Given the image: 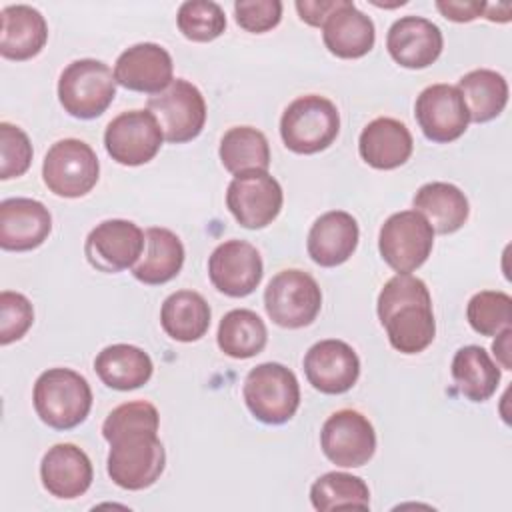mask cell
<instances>
[{"instance_id": "1", "label": "cell", "mask_w": 512, "mask_h": 512, "mask_svg": "<svg viewBox=\"0 0 512 512\" xmlns=\"http://www.w3.org/2000/svg\"><path fill=\"white\" fill-rule=\"evenodd\" d=\"M160 416L154 404L132 400L116 406L102 424L110 444L106 468L112 482L124 490L152 486L166 466V450L158 438Z\"/></svg>"}, {"instance_id": "2", "label": "cell", "mask_w": 512, "mask_h": 512, "mask_svg": "<svg viewBox=\"0 0 512 512\" xmlns=\"http://www.w3.org/2000/svg\"><path fill=\"white\" fill-rule=\"evenodd\" d=\"M376 310L394 350L418 354L432 344L436 320L424 280L412 274L392 276L378 294Z\"/></svg>"}, {"instance_id": "3", "label": "cell", "mask_w": 512, "mask_h": 512, "mask_svg": "<svg viewBox=\"0 0 512 512\" xmlns=\"http://www.w3.org/2000/svg\"><path fill=\"white\" fill-rule=\"evenodd\" d=\"M34 410L54 430H70L82 424L92 408L88 380L72 368L44 370L32 392Z\"/></svg>"}, {"instance_id": "4", "label": "cell", "mask_w": 512, "mask_h": 512, "mask_svg": "<svg viewBox=\"0 0 512 512\" xmlns=\"http://www.w3.org/2000/svg\"><path fill=\"white\" fill-rule=\"evenodd\" d=\"M340 132V112L336 104L318 94L292 100L280 118V136L288 150L296 154H316L326 150Z\"/></svg>"}, {"instance_id": "5", "label": "cell", "mask_w": 512, "mask_h": 512, "mask_svg": "<svg viewBox=\"0 0 512 512\" xmlns=\"http://www.w3.org/2000/svg\"><path fill=\"white\" fill-rule=\"evenodd\" d=\"M116 96V78L108 64L94 58L70 62L58 80V100L74 118L92 120L106 112Z\"/></svg>"}, {"instance_id": "6", "label": "cell", "mask_w": 512, "mask_h": 512, "mask_svg": "<svg viewBox=\"0 0 512 512\" xmlns=\"http://www.w3.org/2000/svg\"><path fill=\"white\" fill-rule=\"evenodd\" d=\"M242 394L250 414L264 424H284L300 406L298 378L280 362L254 366L244 380Z\"/></svg>"}, {"instance_id": "7", "label": "cell", "mask_w": 512, "mask_h": 512, "mask_svg": "<svg viewBox=\"0 0 512 512\" xmlns=\"http://www.w3.org/2000/svg\"><path fill=\"white\" fill-rule=\"evenodd\" d=\"M268 318L288 330L312 324L322 308V290L304 270L288 268L278 272L264 290Z\"/></svg>"}, {"instance_id": "8", "label": "cell", "mask_w": 512, "mask_h": 512, "mask_svg": "<svg viewBox=\"0 0 512 512\" xmlns=\"http://www.w3.org/2000/svg\"><path fill=\"white\" fill-rule=\"evenodd\" d=\"M100 176V162L90 144L64 138L50 146L42 164V180L48 190L62 198L88 194Z\"/></svg>"}, {"instance_id": "9", "label": "cell", "mask_w": 512, "mask_h": 512, "mask_svg": "<svg viewBox=\"0 0 512 512\" xmlns=\"http://www.w3.org/2000/svg\"><path fill=\"white\" fill-rule=\"evenodd\" d=\"M146 110L158 120L164 140L170 144L194 140L206 124L204 96L184 78L172 80L168 88L150 96Z\"/></svg>"}, {"instance_id": "10", "label": "cell", "mask_w": 512, "mask_h": 512, "mask_svg": "<svg viewBox=\"0 0 512 512\" xmlns=\"http://www.w3.org/2000/svg\"><path fill=\"white\" fill-rule=\"evenodd\" d=\"M432 246L434 230L416 210L396 212L380 228V256L398 274H410L420 268L428 260Z\"/></svg>"}, {"instance_id": "11", "label": "cell", "mask_w": 512, "mask_h": 512, "mask_svg": "<svg viewBox=\"0 0 512 512\" xmlns=\"http://www.w3.org/2000/svg\"><path fill=\"white\" fill-rule=\"evenodd\" d=\"M284 202L280 182L268 170L242 172L232 178L226 190V206L236 222L248 230L272 224Z\"/></svg>"}, {"instance_id": "12", "label": "cell", "mask_w": 512, "mask_h": 512, "mask_svg": "<svg viewBox=\"0 0 512 512\" xmlns=\"http://www.w3.org/2000/svg\"><path fill=\"white\" fill-rule=\"evenodd\" d=\"M320 448L336 466H364L376 452L374 426L358 410H336L320 430Z\"/></svg>"}, {"instance_id": "13", "label": "cell", "mask_w": 512, "mask_h": 512, "mask_svg": "<svg viewBox=\"0 0 512 512\" xmlns=\"http://www.w3.org/2000/svg\"><path fill=\"white\" fill-rule=\"evenodd\" d=\"M144 232L138 224L122 218L100 222L90 230L84 242V256L92 268L104 274H116L134 268L144 252Z\"/></svg>"}, {"instance_id": "14", "label": "cell", "mask_w": 512, "mask_h": 512, "mask_svg": "<svg viewBox=\"0 0 512 512\" xmlns=\"http://www.w3.org/2000/svg\"><path fill=\"white\" fill-rule=\"evenodd\" d=\"M164 142L158 120L148 110H128L110 120L104 132V146L110 158L122 166L150 162Z\"/></svg>"}, {"instance_id": "15", "label": "cell", "mask_w": 512, "mask_h": 512, "mask_svg": "<svg viewBox=\"0 0 512 512\" xmlns=\"http://www.w3.org/2000/svg\"><path fill=\"white\" fill-rule=\"evenodd\" d=\"M208 276L218 292L244 298L258 288L264 276L262 256L246 240H226L210 254Z\"/></svg>"}, {"instance_id": "16", "label": "cell", "mask_w": 512, "mask_h": 512, "mask_svg": "<svg viewBox=\"0 0 512 512\" xmlns=\"http://www.w3.org/2000/svg\"><path fill=\"white\" fill-rule=\"evenodd\" d=\"M414 116L422 134L438 144L458 140L470 122L464 98L452 84H432L420 92Z\"/></svg>"}, {"instance_id": "17", "label": "cell", "mask_w": 512, "mask_h": 512, "mask_svg": "<svg viewBox=\"0 0 512 512\" xmlns=\"http://www.w3.org/2000/svg\"><path fill=\"white\" fill-rule=\"evenodd\" d=\"M304 374L312 388L322 394H344L360 376V358L342 340H320L304 356Z\"/></svg>"}, {"instance_id": "18", "label": "cell", "mask_w": 512, "mask_h": 512, "mask_svg": "<svg viewBox=\"0 0 512 512\" xmlns=\"http://www.w3.org/2000/svg\"><path fill=\"white\" fill-rule=\"evenodd\" d=\"M172 72V56L164 46L154 42H140L126 48L114 64L116 84L152 96L170 86L174 80Z\"/></svg>"}, {"instance_id": "19", "label": "cell", "mask_w": 512, "mask_h": 512, "mask_svg": "<svg viewBox=\"0 0 512 512\" xmlns=\"http://www.w3.org/2000/svg\"><path fill=\"white\" fill-rule=\"evenodd\" d=\"M442 46L444 38L440 28L422 16H402L386 34L388 54L396 64L410 70H422L434 64Z\"/></svg>"}, {"instance_id": "20", "label": "cell", "mask_w": 512, "mask_h": 512, "mask_svg": "<svg viewBox=\"0 0 512 512\" xmlns=\"http://www.w3.org/2000/svg\"><path fill=\"white\" fill-rule=\"evenodd\" d=\"M52 232L48 208L34 198H6L0 202V246L28 252L44 244Z\"/></svg>"}, {"instance_id": "21", "label": "cell", "mask_w": 512, "mask_h": 512, "mask_svg": "<svg viewBox=\"0 0 512 512\" xmlns=\"http://www.w3.org/2000/svg\"><path fill=\"white\" fill-rule=\"evenodd\" d=\"M42 486L56 498L72 500L82 496L94 478L88 454L76 444H54L40 462Z\"/></svg>"}, {"instance_id": "22", "label": "cell", "mask_w": 512, "mask_h": 512, "mask_svg": "<svg viewBox=\"0 0 512 512\" xmlns=\"http://www.w3.org/2000/svg\"><path fill=\"white\" fill-rule=\"evenodd\" d=\"M358 238L356 218L344 210H330L316 218L308 232V256L324 268L340 266L354 254Z\"/></svg>"}, {"instance_id": "23", "label": "cell", "mask_w": 512, "mask_h": 512, "mask_svg": "<svg viewBox=\"0 0 512 512\" xmlns=\"http://www.w3.org/2000/svg\"><path fill=\"white\" fill-rule=\"evenodd\" d=\"M322 40L328 52L338 58H362L374 48V22L370 16L360 12L354 2L342 0L322 24Z\"/></svg>"}, {"instance_id": "24", "label": "cell", "mask_w": 512, "mask_h": 512, "mask_svg": "<svg viewBox=\"0 0 512 512\" xmlns=\"http://www.w3.org/2000/svg\"><path fill=\"white\" fill-rule=\"evenodd\" d=\"M414 140L404 122L396 118H374L358 138L362 160L376 170H394L412 156Z\"/></svg>"}, {"instance_id": "25", "label": "cell", "mask_w": 512, "mask_h": 512, "mask_svg": "<svg viewBox=\"0 0 512 512\" xmlns=\"http://www.w3.org/2000/svg\"><path fill=\"white\" fill-rule=\"evenodd\" d=\"M0 20V54L4 58L22 62L42 52L48 40V24L36 8L28 4L6 6Z\"/></svg>"}, {"instance_id": "26", "label": "cell", "mask_w": 512, "mask_h": 512, "mask_svg": "<svg viewBox=\"0 0 512 512\" xmlns=\"http://www.w3.org/2000/svg\"><path fill=\"white\" fill-rule=\"evenodd\" d=\"M146 244L132 274L138 282L148 286L166 284L178 276L184 264V244L168 228L152 226L144 232Z\"/></svg>"}, {"instance_id": "27", "label": "cell", "mask_w": 512, "mask_h": 512, "mask_svg": "<svg viewBox=\"0 0 512 512\" xmlns=\"http://www.w3.org/2000/svg\"><path fill=\"white\" fill-rule=\"evenodd\" d=\"M412 204L438 234H452L460 230L470 214L466 194L450 182H428L420 186Z\"/></svg>"}, {"instance_id": "28", "label": "cell", "mask_w": 512, "mask_h": 512, "mask_svg": "<svg viewBox=\"0 0 512 512\" xmlns=\"http://www.w3.org/2000/svg\"><path fill=\"white\" fill-rule=\"evenodd\" d=\"M94 370L108 388L126 392L144 386L152 378L154 364L148 352L138 346L112 344L98 352Z\"/></svg>"}, {"instance_id": "29", "label": "cell", "mask_w": 512, "mask_h": 512, "mask_svg": "<svg viewBox=\"0 0 512 512\" xmlns=\"http://www.w3.org/2000/svg\"><path fill=\"white\" fill-rule=\"evenodd\" d=\"M210 306L194 290L172 292L160 308L162 330L178 342H196L210 328Z\"/></svg>"}, {"instance_id": "30", "label": "cell", "mask_w": 512, "mask_h": 512, "mask_svg": "<svg viewBox=\"0 0 512 512\" xmlns=\"http://www.w3.org/2000/svg\"><path fill=\"white\" fill-rule=\"evenodd\" d=\"M452 378L464 398L470 402H484L500 384V368L482 346L470 344L454 354Z\"/></svg>"}, {"instance_id": "31", "label": "cell", "mask_w": 512, "mask_h": 512, "mask_svg": "<svg viewBox=\"0 0 512 512\" xmlns=\"http://www.w3.org/2000/svg\"><path fill=\"white\" fill-rule=\"evenodd\" d=\"M464 98L472 122H490L508 104V82L496 70L480 68L464 74L456 86Z\"/></svg>"}, {"instance_id": "32", "label": "cell", "mask_w": 512, "mask_h": 512, "mask_svg": "<svg viewBox=\"0 0 512 512\" xmlns=\"http://www.w3.org/2000/svg\"><path fill=\"white\" fill-rule=\"evenodd\" d=\"M216 340L218 348L226 356L246 360L264 350L268 342V330L256 312L248 308H236L222 316Z\"/></svg>"}, {"instance_id": "33", "label": "cell", "mask_w": 512, "mask_h": 512, "mask_svg": "<svg viewBox=\"0 0 512 512\" xmlns=\"http://www.w3.org/2000/svg\"><path fill=\"white\" fill-rule=\"evenodd\" d=\"M220 162L230 174L268 170L270 146L266 136L252 126H234L220 140Z\"/></svg>"}, {"instance_id": "34", "label": "cell", "mask_w": 512, "mask_h": 512, "mask_svg": "<svg viewBox=\"0 0 512 512\" xmlns=\"http://www.w3.org/2000/svg\"><path fill=\"white\" fill-rule=\"evenodd\" d=\"M310 502L318 512L330 510H368L370 490L358 476L346 472H326L314 480L310 488Z\"/></svg>"}, {"instance_id": "35", "label": "cell", "mask_w": 512, "mask_h": 512, "mask_svg": "<svg viewBox=\"0 0 512 512\" xmlns=\"http://www.w3.org/2000/svg\"><path fill=\"white\" fill-rule=\"evenodd\" d=\"M466 318L474 332L482 336H496L510 328L512 298L502 290H482L468 300Z\"/></svg>"}, {"instance_id": "36", "label": "cell", "mask_w": 512, "mask_h": 512, "mask_svg": "<svg viewBox=\"0 0 512 512\" xmlns=\"http://www.w3.org/2000/svg\"><path fill=\"white\" fill-rule=\"evenodd\" d=\"M178 30L192 42H212L226 30V14L212 0H188L176 16Z\"/></svg>"}, {"instance_id": "37", "label": "cell", "mask_w": 512, "mask_h": 512, "mask_svg": "<svg viewBox=\"0 0 512 512\" xmlns=\"http://www.w3.org/2000/svg\"><path fill=\"white\" fill-rule=\"evenodd\" d=\"M32 162V144L28 134L10 124L0 122V178L10 180L22 176Z\"/></svg>"}, {"instance_id": "38", "label": "cell", "mask_w": 512, "mask_h": 512, "mask_svg": "<svg viewBox=\"0 0 512 512\" xmlns=\"http://www.w3.org/2000/svg\"><path fill=\"white\" fill-rule=\"evenodd\" d=\"M34 322V308L30 300L12 290L0 292V344L20 340Z\"/></svg>"}, {"instance_id": "39", "label": "cell", "mask_w": 512, "mask_h": 512, "mask_svg": "<svg viewBox=\"0 0 512 512\" xmlns=\"http://www.w3.org/2000/svg\"><path fill=\"white\" fill-rule=\"evenodd\" d=\"M234 14L240 28L252 34H262L276 28L282 20L280 0H238Z\"/></svg>"}, {"instance_id": "40", "label": "cell", "mask_w": 512, "mask_h": 512, "mask_svg": "<svg viewBox=\"0 0 512 512\" xmlns=\"http://www.w3.org/2000/svg\"><path fill=\"white\" fill-rule=\"evenodd\" d=\"M486 2H456V0H438V12L452 22H470L486 12Z\"/></svg>"}, {"instance_id": "41", "label": "cell", "mask_w": 512, "mask_h": 512, "mask_svg": "<svg viewBox=\"0 0 512 512\" xmlns=\"http://www.w3.org/2000/svg\"><path fill=\"white\" fill-rule=\"evenodd\" d=\"M340 2L342 0H298L294 6L300 14V20L322 28L324 20L340 6Z\"/></svg>"}, {"instance_id": "42", "label": "cell", "mask_w": 512, "mask_h": 512, "mask_svg": "<svg viewBox=\"0 0 512 512\" xmlns=\"http://www.w3.org/2000/svg\"><path fill=\"white\" fill-rule=\"evenodd\" d=\"M510 338H512V328H506L496 334V340L492 342V350L496 360L502 364L504 370H512L510 362Z\"/></svg>"}]
</instances>
